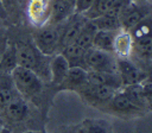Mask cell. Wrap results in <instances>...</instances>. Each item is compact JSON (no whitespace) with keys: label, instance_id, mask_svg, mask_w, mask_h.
Here are the masks:
<instances>
[{"label":"cell","instance_id":"obj_1","mask_svg":"<svg viewBox=\"0 0 152 133\" xmlns=\"http://www.w3.org/2000/svg\"><path fill=\"white\" fill-rule=\"evenodd\" d=\"M14 46L19 66L33 71L43 81H50V56L43 55L34 44L18 42Z\"/></svg>","mask_w":152,"mask_h":133},{"label":"cell","instance_id":"obj_2","mask_svg":"<svg viewBox=\"0 0 152 133\" xmlns=\"http://www.w3.org/2000/svg\"><path fill=\"white\" fill-rule=\"evenodd\" d=\"M14 89L19 95L26 99H32L39 95L43 90V80L33 71L17 65L11 72Z\"/></svg>","mask_w":152,"mask_h":133},{"label":"cell","instance_id":"obj_3","mask_svg":"<svg viewBox=\"0 0 152 133\" xmlns=\"http://www.w3.org/2000/svg\"><path fill=\"white\" fill-rule=\"evenodd\" d=\"M62 24H46L33 33V44L43 55L51 57L59 51Z\"/></svg>","mask_w":152,"mask_h":133},{"label":"cell","instance_id":"obj_4","mask_svg":"<svg viewBox=\"0 0 152 133\" xmlns=\"http://www.w3.org/2000/svg\"><path fill=\"white\" fill-rule=\"evenodd\" d=\"M97 109L118 118H137L146 113L145 110L132 103L128 100V97L121 91V89L116 90L112 95V97L108 101H106L103 104H101Z\"/></svg>","mask_w":152,"mask_h":133},{"label":"cell","instance_id":"obj_5","mask_svg":"<svg viewBox=\"0 0 152 133\" xmlns=\"http://www.w3.org/2000/svg\"><path fill=\"white\" fill-rule=\"evenodd\" d=\"M84 61H86L87 71L118 72L116 57L112 52L90 48L86 51Z\"/></svg>","mask_w":152,"mask_h":133},{"label":"cell","instance_id":"obj_6","mask_svg":"<svg viewBox=\"0 0 152 133\" xmlns=\"http://www.w3.org/2000/svg\"><path fill=\"white\" fill-rule=\"evenodd\" d=\"M118 74L122 81V87L128 84L142 83L148 80V74L140 66H138L131 58H116Z\"/></svg>","mask_w":152,"mask_h":133},{"label":"cell","instance_id":"obj_7","mask_svg":"<svg viewBox=\"0 0 152 133\" xmlns=\"http://www.w3.org/2000/svg\"><path fill=\"white\" fill-rule=\"evenodd\" d=\"M115 91L116 90H113L110 88L87 82L86 86L77 91V94L81 96V99L86 103H88L97 109L101 104H103L106 101H108Z\"/></svg>","mask_w":152,"mask_h":133},{"label":"cell","instance_id":"obj_8","mask_svg":"<svg viewBox=\"0 0 152 133\" xmlns=\"http://www.w3.org/2000/svg\"><path fill=\"white\" fill-rule=\"evenodd\" d=\"M26 15L28 21L37 28L49 24L50 0H27Z\"/></svg>","mask_w":152,"mask_h":133},{"label":"cell","instance_id":"obj_9","mask_svg":"<svg viewBox=\"0 0 152 133\" xmlns=\"http://www.w3.org/2000/svg\"><path fill=\"white\" fill-rule=\"evenodd\" d=\"M86 21H87V18L83 14L74 13L68 20L63 23L64 25H62L61 38H59V50L71 43H75Z\"/></svg>","mask_w":152,"mask_h":133},{"label":"cell","instance_id":"obj_10","mask_svg":"<svg viewBox=\"0 0 152 133\" xmlns=\"http://www.w3.org/2000/svg\"><path fill=\"white\" fill-rule=\"evenodd\" d=\"M147 10L144 6L139 5L138 1L131 0L119 17L121 28L131 31L138 23H140L145 17H147Z\"/></svg>","mask_w":152,"mask_h":133},{"label":"cell","instance_id":"obj_11","mask_svg":"<svg viewBox=\"0 0 152 133\" xmlns=\"http://www.w3.org/2000/svg\"><path fill=\"white\" fill-rule=\"evenodd\" d=\"M75 13V2L69 0H50L49 24H62Z\"/></svg>","mask_w":152,"mask_h":133},{"label":"cell","instance_id":"obj_12","mask_svg":"<svg viewBox=\"0 0 152 133\" xmlns=\"http://www.w3.org/2000/svg\"><path fill=\"white\" fill-rule=\"evenodd\" d=\"M88 82V71L83 68H70L63 82L57 87L58 90L77 93Z\"/></svg>","mask_w":152,"mask_h":133},{"label":"cell","instance_id":"obj_13","mask_svg":"<svg viewBox=\"0 0 152 133\" xmlns=\"http://www.w3.org/2000/svg\"><path fill=\"white\" fill-rule=\"evenodd\" d=\"M113 53L116 58H131L133 53V38L129 31L121 28L115 32Z\"/></svg>","mask_w":152,"mask_h":133},{"label":"cell","instance_id":"obj_14","mask_svg":"<svg viewBox=\"0 0 152 133\" xmlns=\"http://www.w3.org/2000/svg\"><path fill=\"white\" fill-rule=\"evenodd\" d=\"M88 82L93 84L107 87L113 90H120L122 88V81L118 72L88 71Z\"/></svg>","mask_w":152,"mask_h":133},{"label":"cell","instance_id":"obj_15","mask_svg":"<svg viewBox=\"0 0 152 133\" xmlns=\"http://www.w3.org/2000/svg\"><path fill=\"white\" fill-rule=\"evenodd\" d=\"M70 66L66 62V59L58 52L53 56H51L50 59V81L52 84L58 87L63 80L65 78Z\"/></svg>","mask_w":152,"mask_h":133},{"label":"cell","instance_id":"obj_16","mask_svg":"<svg viewBox=\"0 0 152 133\" xmlns=\"http://www.w3.org/2000/svg\"><path fill=\"white\" fill-rule=\"evenodd\" d=\"M86 51L87 50L82 49L76 43H71V44L62 48L59 50V53L66 59L70 68H83L87 70L86 61H84Z\"/></svg>","mask_w":152,"mask_h":133},{"label":"cell","instance_id":"obj_17","mask_svg":"<svg viewBox=\"0 0 152 133\" xmlns=\"http://www.w3.org/2000/svg\"><path fill=\"white\" fill-rule=\"evenodd\" d=\"M5 110L10 120L14 122H19V121H23L27 116L28 106L26 101L24 100V97L17 93L12 97V100L7 103V106L5 107Z\"/></svg>","mask_w":152,"mask_h":133},{"label":"cell","instance_id":"obj_18","mask_svg":"<svg viewBox=\"0 0 152 133\" xmlns=\"http://www.w3.org/2000/svg\"><path fill=\"white\" fill-rule=\"evenodd\" d=\"M77 133H112L110 126L102 119H86L76 126Z\"/></svg>","mask_w":152,"mask_h":133},{"label":"cell","instance_id":"obj_19","mask_svg":"<svg viewBox=\"0 0 152 133\" xmlns=\"http://www.w3.org/2000/svg\"><path fill=\"white\" fill-rule=\"evenodd\" d=\"M121 91L128 97V100L134 103L137 107L141 108L142 110L147 112L148 107L146 103V100L144 97V93H142V88H141V83H137V84H128V86H124L121 88Z\"/></svg>","mask_w":152,"mask_h":133},{"label":"cell","instance_id":"obj_20","mask_svg":"<svg viewBox=\"0 0 152 133\" xmlns=\"http://www.w3.org/2000/svg\"><path fill=\"white\" fill-rule=\"evenodd\" d=\"M96 32H97V28L94 25V23L90 19H87V21L84 23L83 27L81 28V31L75 40V43L77 45H80L82 49L88 50V49L93 48V40H94Z\"/></svg>","mask_w":152,"mask_h":133},{"label":"cell","instance_id":"obj_21","mask_svg":"<svg viewBox=\"0 0 152 133\" xmlns=\"http://www.w3.org/2000/svg\"><path fill=\"white\" fill-rule=\"evenodd\" d=\"M114 36H115V32H113V31L97 30V32L94 37V40H93V48L113 53Z\"/></svg>","mask_w":152,"mask_h":133},{"label":"cell","instance_id":"obj_22","mask_svg":"<svg viewBox=\"0 0 152 133\" xmlns=\"http://www.w3.org/2000/svg\"><path fill=\"white\" fill-rule=\"evenodd\" d=\"M133 52L140 58L152 61V36L133 39Z\"/></svg>","mask_w":152,"mask_h":133},{"label":"cell","instance_id":"obj_23","mask_svg":"<svg viewBox=\"0 0 152 133\" xmlns=\"http://www.w3.org/2000/svg\"><path fill=\"white\" fill-rule=\"evenodd\" d=\"M94 25L96 26L97 30L101 31H113L116 32L119 30H121V24H120V19L115 18V17H110L107 14H102L100 17H96L94 19H90Z\"/></svg>","mask_w":152,"mask_h":133},{"label":"cell","instance_id":"obj_24","mask_svg":"<svg viewBox=\"0 0 152 133\" xmlns=\"http://www.w3.org/2000/svg\"><path fill=\"white\" fill-rule=\"evenodd\" d=\"M18 65L17 63V55H15V46L14 44L8 42V45L4 52V56L0 62V71L11 74L12 70Z\"/></svg>","mask_w":152,"mask_h":133},{"label":"cell","instance_id":"obj_25","mask_svg":"<svg viewBox=\"0 0 152 133\" xmlns=\"http://www.w3.org/2000/svg\"><path fill=\"white\" fill-rule=\"evenodd\" d=\"M116 0H94L91 7L83 14L87 19H94L104 14L115 2Z\"/></svg>","mask_w":152,"mask_h":133},{"label":"cell","instance_id":"obj_26","mask_svg":"<svg viewBox=\"0 0 152 133\" xmlns=\"http://www.w3.org/2000/svg\"><path fill=\"white\" fill-rule=\"evenodd\" d=\"M17 94L14 86H0V109H5L7 103Z\"/></svg>","mask_w":152,"mask_h":133},{"label":"cell","instance_id":"obj_27","mask_svg":"<svg viewBox=\"0 0 152 133\" xmlns=\"http://www.w3.org/2000/svg\"><path fill=\"white\" fill-rule=\"evenodd\" d=\"M141 88H142V93H144V97L146 100L148 110L152 109V81L151 80H146L141 83Z\"/></svg>","mask_w":152,"mask_h":133},{"label":"cell","instance_id":"obj_28","mask_svg":"<svg viewBox=\"0 0 152 133\" xmlns=\"http://www.w3.org/2000/svg\"><path fill=\"white\" fill-rule=\"evenodd\" d=\"M94 0H75V13L84 14L93 5Z\"/></svg>","mask_w":152,"mask_h":133},{"label":"cell","instance_id":"obj_29","mask_svg":"<svg viewBox=\"0 0 152 133\" xmlns=\"http://www.w3.org/2000/svg\"><path fill=\"white\" fill-rule=\"evenodd\" d=\"M8 45V37H7V32L6 30L4 28H0V62H1V58L4 56V52L6 50Z\"/></svg>","mask_w":152,"mask_h":133},{"label":"cell","instance_id":"obj_30","mask_svg":"<svg viewBox=\"0 0 152 133\" xmlns=\"http://www.w3.org/2000/svg\"><path fill=\"white\" fill-rule=\"evenodd\" d=\"M59 133H77V129H76V126H69V127L62 129Z\"/></svg>","mask_w":152,"mask_h":133},{"label":"cell","instance_id":"obj_31","mask_svg":"<svg viewBox=\"0 0 152 133\" xmlns=\"http://www.w3.org/2000/svg\"><path fill=\"white\" fill-rule=\"evenodd\" d=\"M6 15H7V13H6V11H5V8H4V6L1 4V0H0V18L1 19H5Z\"/></svg>","mask_w":152,"mask_h":133},{"label":"cell","instance_id":"obj_32","mask_svg":"<svg viewBox=\"0 0 152 133\" xmlns=\"http://www.w3.org/2000/svg\"><path fill=\"white\" fill-rule=\"evenodd\" d=\"M0 133H12V132H11L10 128H7V127H2V128H0Z\"/></svg>","mask_w":152,"mask_h":133},{"label":"cell","instance_id":"obj_33","mask_svg":"<svg viewBox=\"0 0 152 133\" xmlns=\"http://www.w3.org/2000/svg\"><path fill=\"white\" fill-rule=\"evenodd\" d=\"M23 133H42V132H34V131H27V132H23Z\"/></svg>","mask_w":152,"mask_h":133},{"label":"cell","instance_id":"obj_34","mask_svg":"<svg viewBox=\"0 0 152 133\" xmlns=\"http://www.w3.org/2000/svg\"><path fill=\"white\" fill-rule=\"evenodd\" d=\"M69 1H72V2H75V0H69Z\"/></svg>","mask_w":152,"mask_h":133}]
</instances>
